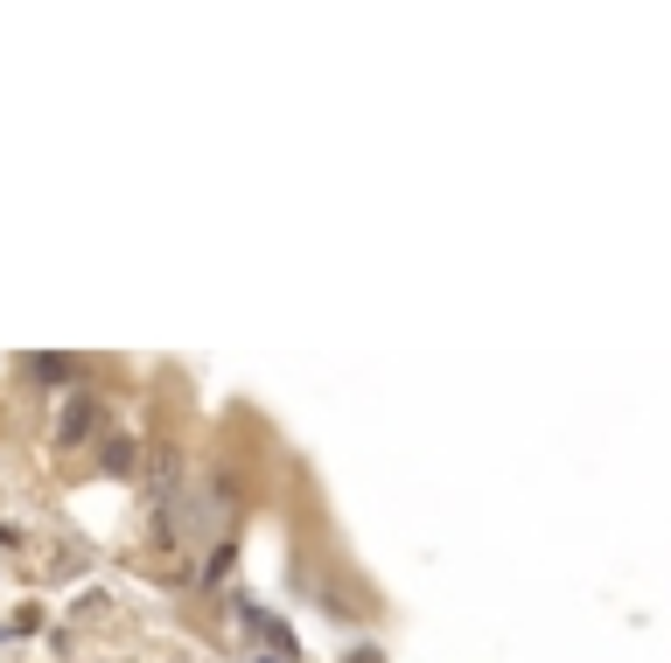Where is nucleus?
I'll list each match as a JSON object with an SVG mask.
<instances>
[{
    "label": "nucleus",
    "mask_w": 671,
    "mask_h": 663,
    "mask_svg": "<svg viewBox=\"0 0 671 663\" xmlns=\"http://www.w3.org/2000/svg\"><path fill=\"white\" fill-rule=\"evenodd\" d=\"M98 433H106V406L77 384V391H64V406H57V455H77V447H91Z\"/></svg>",
    "instance_id": "obj_1"
},
{
    "label": "nucleus",
    "mask_w": 671,
    "mask_h": 663,
    "mask_svg": "<svg viewBox=\"0 0 671 663\" xmlns=\"http://www.w3.org/2000/svg\"><path fill=\"white\" fill-rule=\"evenodd\" d=\"M21 378H36L42 391H77L85 357H70V350H29V357H21Z\"/></svg>",
    "instance_id": "obj_2"
},
{
    "label": "nucleus",
    "mask_w": 671,
    "mask_h": 663,
    "mask_svg": "<svg viewBox=\"0 0 671 663\" xmlns=\"http://www.w3.org/2000/svg\"><path fill=\"white\" fill-rule=\"evenodd\" d=\"M239 622H245L252 635H260V643H266V650H273L280 663H301V643H294V628L280 622V615H266L260 601H239Z\"/></svg>",
    "instance_id": "obj_3"
},
{
    "label": "nucleus",
    "mask_w": 671,
    "mask_h": 663,
    "mask_svg": "<svg viewBox=\"0 0 671 663\" xmlns=\"http://www.w3.org/2000/svg\"><path fill=\"white\" fill-rule=\"evenodd\" d=\"M98 468H106V475H134L140 468V440L106 427V433H98Z\"/></svg>",
    "instance_id": "obj_4"
},
{
    "label": "nucleus",
    "mask_w": 671,
    "mask_h": 663,
    "mask_svg": "<svg viewBox=\"0 0 671 663\" xmlns=\"http://www.w3.org/2000/svg\"><path fill=\"white\" fill-rule=\"evenodd\" d=\"M231 566H239V545L217 538V545H211V559H203V587H224V573H231Z\"/></svg>",
    "instance_id": "obj_5"
},
{
    "label": "nucleus",
    "mask_w": 671,
    "mask_h": 663,
    "mask_svg": "<svg viewBox=\"0 0 671 663\" xmlns=\"http://www.w3.org/2000/svg\"><path fill=\"white\" fill-rule=\"evenodd\" d=\"M343 663H385V650H371V643H364V650H350Z\"/></svg>",
    "instance_id": "obj_6"
},
{
    "label": "nucleus",
    "mask_w": 671,
    "mask_h": 663,
    "mask_svg": "<svg viewBox=\"0 0 671 663\" xmlns=\"http://www.w3.org/2000/svg\"><path fill=\"white\" fill-rule=\"evenodd\" d=\"M252 663H280V656H273V650H260V656H252Z\"/></svg>",
    "instance_id": "obj_7"
}]
</instances>
